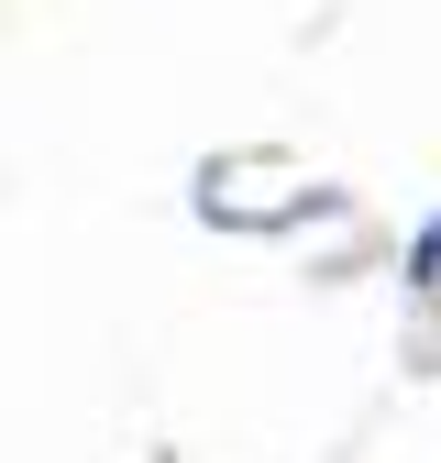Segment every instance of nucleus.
I'll use <instances>...</instances> for the list:
<instances>
[{
  "label": "nucleus",
  "mask_w": 441,
  "mask_h": 463,
  "mask_svg": "<svg viewBox=\"0 0 441 463\" xmlns=\"http://www.w3.org/2000/svg\"><path fill=\"white\" fill-rule=\"evenodd\" d=\"M419 287H441V232H430V243H419Z\"/></svg>",
  "instance_id": "f257e3e1"
}]
</instances>
